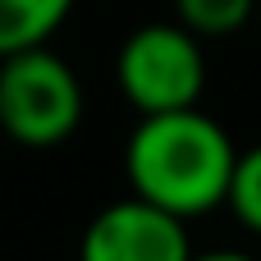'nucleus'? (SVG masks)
Returning <instances> with one entry per match:
<instances>
[{"label": "nucleus", "instance_id": "obj_5", "mask_svg": "<svg viewBox=\"0 0 261 261\" xmlns=\"http://www.w3.org/2000/svg\"><path fill=\"white\" fill-rule=\"evenodd\" d=\"M69 9L73 0H0V55L50 41Z\"/></svg>", "mask_w": 261, "mask_h": 261}, {"label": "nucleus", "instance_id": "obj_2", "mask_svg": "<svg viewBox=\"0 0 261 261\" xmlns=\"http://www.w3.org/2000/svg\"><path fill=\"white\" fill-rule=\"evenodd\" d=\"M83 124V83L55 50L0 55V128L18 147H60Z\"/></svg>", "mask_w": 261, "mask_h": 261}, {"label": "nucleus", "instance_id": "obj_4", "mask_svg": "<svg viewBox=\"0 0 261 261\" xmlns=\"http://www.w3.org/2000/svg\"><path fill=\"white\" fill-rule=\"evenodd\" d=\"M188 220L142 197L110 202L83 229L78 261H193Z\"/></svg>", "mask_w": 261, "mask_h": 261}, {"label": "nucleus", "instance_id": "obj_6", "mask_svg": "<svg viewBox=\"0 0 261 261\" xmlns=\"http://www.w3.org/2000/svg\"><path fill=\"white\" fill-rule=\"evenodd\" d=\"M257 0H174V14L197 37H229L252 18Z\"/></svg>", "mask_w": 261, "mask_h": 261}, {"label": "nucleus", "instance_id": "obj_1", "mask_svg": "<svg viewBox=\"0 0 261 261\" xmlns=\"http://www.w3.org/2000/svg\"><path fill=\"white\" fill-rule=\"evenodd\" d=\"M234 161V138L220 128V119L202 115L197 106L142 115L124 147V174L133 197L165 206L184 220L225 206Z\"/></svg>", "mask_w": 261, "mask_h": 261}, {"label": "nucleus", "instance_id": "obj_8", "mask_svg": "<svg viewBox=\"0 0 261 261\" xmlns=\"http://www.w3.org/2000/svg\"><path fill=\"white\" fill-rule=\"evenodd\" d=\"M193 261H257V257H248L239 248H216V252H193Z\"/></svg>", "mask_w": 261, "mask_h": 261}, {"label": "nucleus", "instance_id": "obj_3", "mask_svg": "<svg viewBox=\"0 0 261 261\" xmlns=\"http://www.w3.org/2000/svg\"><path fill=\"white\" fill-rule=\"evenodd\" d=\"M115 78L138 115L184 110V106L202 101L206 55L197 46V32H188L179 18L174 23H142L124 37V46L115 55Z\"/></svg>", "mask_w": 261, "mask_h": 261}, {"label": "nucleus", "instance_id": "obj_7", "mask_svg": "<svg viewBox=\"0 0 261 261\" xmlns=\"http://www.w3.org/2000/svg\"><path fill=\"white\" fill-rule=\"evenodd\" d=\"M225 206L234 211V220H239L243 229L261 234V142H257V147H248V151H239Z\"/></svg>", "mask_w": 261, "mask_h": 261}]
</instances>
